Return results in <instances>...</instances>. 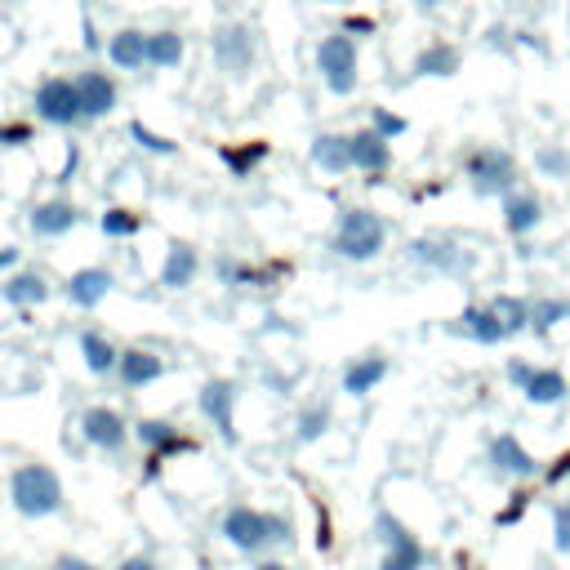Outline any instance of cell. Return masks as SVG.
<instances>
[{
    "instance_id": "cell-14",
    "label": "cell",
    "mask_w": 570,
    "mask_h": 570,
    "mask_svg": "<svg viewBox=\"0 0 570 570\" xmlns=\"http://www.w3.org/2000/svg\"><path fill=\"white\" fill-rule=\"evenodd\" d=\"M450 330H454V334H463V338H472V343H481V347H494V343L512 338V334H508V325L499 321V312H494L490 303H472V307H463V312H459V321H454Z\"/></svg>"
},
{
    "instance_id": "cell-20",
    "label": "cell",
    "mask_w": 570,
    "mask_h": 570,
    "mask_svg": "<svg viewBox=\"0 0 570 570\" xmlns=\"http://www.w3.org/2000/svg\"><path fill=\"white\" fill-rule=\"evenodd\" d=\"M312 165L325 174H347L352 169V134H316L312 138Z\"/></svg>"
},
{
    "instance_id": "cell-34",
    "label": "cell",
    "mask_w": 570,
    "mask_h": 570,
    "mask_svg": "<svg viewBox=\"0 0 570 570\" xmlns=\"http://www.w3.org/2000/svg\"><path fill=\"white\" fill-rule=\"evenodd\" d=\"M325 428H330V405H325V401H312V405L298 410V441H303V445H307V441H321Z\"/></svg>"
},
{
    "instance_id": "cell-8",
    "label": "cell",
    "mask_w": 570,
    "mask_h": 570,
    "mask_svg": "<svg viewBox=\"0 0 570 570\" xmlns=\"http://www.w3.org/2000/svg\"><path fill=\"white\" fill-rule=\"evenodd\" d=\"M36 116H40L45 125H80V120H85V107H80L76 80L49 76V80L36 89Z\"/></svg>"
},
{
    "instance_id": "cell-28",
    "label": "cell",
    "mask_w": 570,
    "mask_h": 570,
    "mask_svg": "<svg viewBox=\"0 0 570 570\" xmlns=\"http://www.w3.org/2000/svg\"><path fill=\"white\" fill-rule=\"evenodd\" d=\"M566 321H570V298L566 294H539V298H530V330L534 334H552Z\"/></svg>"
},
{
    "instance_id": "cell-5",
    "label": "cell",
    "mask_w": 570,
    "mask_h": 570,
    "mask_svg": "<svg viewBox=\"0 0 570 570\" xmlns=\"http://www.w3.org/2000/svg\"><path fill=\"white\" fill-rule=\"evenodd\" d=\"M356 67H361V58H356V40L347 31H334V36H325L316 45V71H321V80H325L330 94L347 98L356 89V76H361Z\"/></svg>"
},
{
    "instance_id": "cell-35",
    "label": "cell",
    "mask_w": 570,
    "mask_h": 570,
    "mask_svg": "<svg viewBox=\"0 0 570 570\" xmlns=\"http://www.w3.org/2000/svg\"><path fill=\"white\" fill-rule=\"evenodd\" d=\"M129 138H134L142 151H156V156H174V151H178V142H174V138H160V134H151L142 120H129Z\"/></svg>"
},
{
    "instance_id": "cell-19",
    "label": "cell",
    "mask_w": 570,
    "mask_h": 570,
    "mask_svg": "<svg viewBox=\"0 0 570 570\" xmlns=\"http://www.w3.org/2000/svg\"><path fill=\"white\" fill-rule=\"evenodd\" d=\"M521 396L530 405H561V401H570V383H566V374L557 365H534V374L521 387Z\"/></svg>"
},
{
    "instance_id": "cell-47",
    "label": "cell",
    "mask_w": 570,
    "mask_h": 570,
    "mask_svg": "<svg viewBox=\"0 0 570 570\" xmlns=\"http://www.w3.org/2000/svg\"><path fill=\"white\" fill-rule=\"evenodd\" d=\"M13 258H18V249H13V245H4V249H0V267H9Z\"/></svg>"
},
{
    "instance_id": "cell-6",
    "label": "cell",
    "mask_w": 570,
    "mask_h": 570,
    "mask_svg": "<svg viewBox=\"0 0 570 570\" xmlns=\"http://www.w3.org/2000/svg\"><path fill=\"white\" fill-rule=\"evenodd\" d=\"M405 254L428 267V272H441V276H468L476 267V254L468 245H459L454 236H414L405 245Z\"/></svg>"
},
{
    "instance_id": "cell-49",
    "label": "cell",
    "mask_w": 570,
    "mask_h": 570,
    "mask_svg": "<svg viewBox=\"0 0 570 570\" xmlns=\"http://www.w3.org/2000/svg\"><path fill=\"white\" fill-rule=\"evenodd\" d=\"M414 4H419V9H436L441 0H414Z\"/></svg>"
},
{
    "instance_id": "cell-44",
    "label": "cell",
    "mask_w": 570,
    "mask_h": 570,
    "mask_svg": "<svg viewBox=\"0 0 570 570\" xmlns=\"http://www.w3.org/2000/svg\"><path fill=\"white\" fill-rule=\"evenodd\" d=\"M53 570H98V566H89L85 557H58V561H53Z\"/></svg>"
},
{
    "instance_id": "cell-25",
    "label": "cell",
    "mask_w": 570,
    "mask_h": 570,
    "mask_svg": "<svg viewBox=\"0 0 570 570\" xmlns=\"http://www.w3.org/2000/svg\"><path fill=\"white\" fill-rule=\"evenodd\" d=\"M107 58H111L120 71H142V67H147V36L134 31V27L116 31V36L107 40Z\"/></svg>"
},
{
    "instance_id": "cell-16",
    "label": "cell",
    "mask_w": 570,
    "mask_h": 570,
    "mask_svg": "<svg viewBox=\"0 0 570 570\" xmlns=\"http://www.w3.org/2000/svg\"><path fill=\"white\" fill-rule=\"evenodd\" d=\"M392 165V142L379 129H356L352 134V169L361 174H387Z\"/></svg>"
},
{
    "instance_id": "cell-7",
    "label": "cell",
    "mask_w": 570,
    "mask_h": 570,
    "mask_svg": "<svg viewBox=\"0 0 570 570\" xmlns=\"http://www.w3.org/2000/svg\"><path fill=\"white\" fill-rule=\"evenodd\" d=\"M374 539L383 543L379 570H423V561H428L423 543H419L392 512H379V517H374Z\"/></svg>"
},
{
    "instance_id": "cell-31",
    "label": "cell",
    "mask_w": 570,
    "mask_h": 570,
    "mask_svg": "<svg viewBox=\"0 0 570 570\" xmlns=\"http://www.w3.org/2000/svg\"><path fill=\"white\" fill-rule=\"evenodd\" d=\"M490 307L499 312V321L508 325V334H525L530 330V298H517V294H494Z\"/></svg>"
},
{
    "instance_id": "cell-30",
    "label": "cell",
    "mask_w": 570,
    "mask_h": 570,
    "mask_svg": "<svg viewBox=\"0 0 570 570\" xmlns=\"http://www.w3.org/2000/svg\"><path fill=\"white\" fill-rule=\"evenodd\" d=\"M183 62V36L178 31H151L147 36V67H178Z\"/></svg>"
},
{
    "instance_id": "cell-9",
    "label": "cell",
    "mask_w": 570,
    "mask_h": 570,
    "mask_svg": "<svg viewBox=\"0 0 570 570\" xmlns=\"http://www.w3.org/2000/svg\"><path fill=\"white\" fill-rule=\"evenodd\" d=\"M134 436H138V445L147 450V476H156V472H160L165 454L196 450V441H191V436H183V432H178L174 423H165V419H138V423H134Z\"/></svg>"
},
{
    "instance_id": "cell-3",
    "label": "cell",
    "mask_w": 570,
    "mask_h": 570,
    "mask_svg": "<svg viewBox=\"0 0 570 570\" xmlns=\"http://www.w3.org/2000/svg\"><path fill=\"white\" fill-rule=\"evenodd\" d=\"M9 499L22 517H53L62 508V481L45 463H22L9 476Z\"/></svg>"
},
{
    "instance_id": "cell-41",
    "label": "cell",
    "mask_w": 570,
    "mask_h": 570,
    "mask_svg": "<svg viewBox=\"0 0 570 570\" xmlns=\"http://www.w3.org/2000/svg\"><path fill=\"white\" fill-rule=\"evenodd\" d=\"M76 169H80V147L71 142V147H67V160H62V169H58V178H53V183H71V178H76Z\"/></svg>"
},
{
    "instance_id": "cell-10",
    "label": "cell",
    "mask_w": 570,
    "mask_h": 570,
    "mask_svg": "<svg viewBox=\"0 0 570 570\" xmlns=\"http://www.w3.org/2000/svg\"><path fill=\"white\" fill-rule=\"evenodd\" d=\"M200 414L218 428V436L227 445H236V383L232 379H209L200 383V396H196Z\"/></svg>"
},
{
    "instance_id": "cell-12",
    "label": "cell",
    "mask_w": 570,
    "mask_h": 570,
    "mask_svg": "<svg viewBox=\"0 0 570 570\" xmlns=\"http://www.w3.org/2000/svg\"><path fill=\"white\" fill-rule=\"evenodd\" d=\"M80 432H85V441L94 450H107V454H120L125 441H129V428H125V419L111 405H89L80 414Z\"/></svg>"
},
{
    "instance_id": "cell-36",
    "label": "cell",
    "mask_w": 570,
    "mask_h": 570,
    "mask_svg": "<svg viewBox=\"0 0 570 570\" xmlns=\"http://www.w3.org/2000/svg\"><path fill=\"white\" fill-rule=\"evenodd\" d=\"M98 227H102V236H134V232L142 227V218H138L134 209H107V214L98 218Z\"/></svg>"
},
{
    "instance_id": "cell-1",
    "label": "cell",
    "mask_w": 570,
    "mask_h": 570,
    "mask_svg": "<svg viewBox=\"0 0 570 570\" xmlns=\"http://www.w3.org/2000/svg\"><path fill=\"white\" fill-rule=\"evenodd\" d=\"M383 245H387V223H383L374 209L352 205V209L338 214V227H334V240H330V249H334L338 258H347V263H370V258L383 254Z\"/></svg>"
},
{
    "instance_id": "cell-48",
    "label": "cell",
    "mask_w": 570,
    "mask_h": 570,
    "mask_svg": "<svg viewBox=\"0 0 570 570\" xmlns=\"http://www.w3.org/2000/svg\"><path fill=\"white\" fill-rule=\"evenodd\" d=\"M254 570H289V566H285V561H258Z\"/></svg>"
},
{
    "instance_id": "cell-40",
    "label": "cell",
    "mask_w": 570,
    "mask_h": 570,
    "mask_svg": "<svg viewBox=\"0 0 570 570\" xmlns=\"http://www.w3.org/2000/svg\"><path fill=\"white\" fill-rule=\"evenodd\" d=\"M525 503H530V494H525V490H517V494H512V503H508V508H503V512H499L494 521H499V525H512V521H521Z\"/></svg>"
},
{
    "instance_id": "cell-13",
    "label": "cell",
    "mask_w": 570,
    "mask_h": 570,
    "mask_svg": "<svg viewBox=\"0 0 570 570\" xmlns=\"http://www.w3.org/2000/svg\"><path fill=\"white\" fill-rule=\"evenodd\" d=\"M214 58H218L223 71L240 76V71L254 62V31H249L245 22H227V27H218V31H214Z\"/></svg>"
},
{
    "instance_id": "cell-50",
    "label": "cell",
    "mask_w": 570,
    "mask_h": 570,
    "mask_svg": "<svg viewBox=\"0 0 570 570\" xmlns=\"http://www.w3.org/2000/svg\"><path fill=\"white\" fill-rule=\"evenodd\" d=\"M566 31H570V9H566Z\"/></svg>"
},
{
    "instance_id": "cell-17",
    "label": "cell",
    "mask_w": 570,
    "mask_h": 570,
    "mask_svg": "<svg viewBox=\"0 0 570 570\" xmlns=\"http://www.w3.org/2000/svg\"><path fill=\"white\" fill-rule=\"evenodd\" d=\"M76 89H80V107H85V120H98L116 107V80L107 71H80L76 76Z\"/></svg>"
},
{
    "instance_id": "cell-24",
    "label": "cell",
    "mask_w": 570,
    "mask_h": 570,
    "mask_svg": "<svg viewBox=\"0 0 570 570\" xmlns=\"http://www.w3.org/2000/svg\"><path fill=\"white\" fill-rule=\"evenodd\" d=\"M196 267H200L196 249H191L187 240H174L169 254H165V267H160V285H165V289H187V285L196 281Z\"/></svg>"
},
{
    "instance_id": "cell-15",
    "label": "cell",
    "mask_w": 570,
    "mask_h": 570,
    "mask_svg": "<svg viewBox=\"0 0 570 570\" xmlns=\"http://www.w3.org/2000/svg\"><path fill=\"white\" fill-rule=\"evenodd\" d=\"M543 223V200H539V191H530V187H512L508 196H503V227H508V236H530L534 227Z\"/></svg>"
},
{
    "instance_id": "cell-23",
    "label": "cell",
    "mask_w": 570,
    "mask_h": 570,
    "mask_svg": "<svg viewBox=\"0 0 570 570\" xmlns=\"http://www.w3.org/2000/svg\"><path fill=\"white\" fill-rule=\"evenodd\" d=\"M383 379H387V356L365 352V356H356V361L343 370V392H347V396H365V392H374Z\"/></svg>"
},
{
    "instance_id": "cell-4",
    "label": "cell",
    "mask_w": 570,
    "mask_h": 570,
    "mask_svg": "<svg viewBox=\"0 0 570 570\" xmlns=\"http://www.w3.org/2000/svg\"><path fill=\"white\" fill-rule=\"evenodd\" d=\"M223 539L240 552H263L267 543H289V521L276 512H258V508H227L223 517Z\"/></svg>"
},
{
    "instance_id": "cell-42",
    "label": "cell",
    "mask_w": 570,
    "mask_h": 570,
    "mask_svg": "<svg viewBox=\"0 0 570 570\" xmlns=\"http://www.w3.org/2000/svg\"><path fill=\"white\" fill-rule=\"evenodd\" d=\"M566 476H570V454H561L552 468H543V481H548V485H561Z\"/></svg>"
},
{
    "instance_id": "cell-22",
    "label": "cell",
    "mask_w": 570,
    "mask_h": 570,
    "mask_svg": "<svg viewBox=\"0 0 570 570\" xmlns=\"http://www.w3.org/2000/svg\"><path fill=\"white\" fill-rule=\"evenodd\" d=\"M160 370H165V361L151 347H129V352H120V365H116L125 387H147L160 379Z\"/></svg>"
},
{
    "instance_id": "cell-18",
    "label": "cell",
    "mask_w": 570,
    "mask_h": 570,
    "mask_svg": "<svg viewBox=\"0 0 570 570\" xmlns=\"http://www.w3.org/2000/svg\"><path fill=\"white\" fill-rule=\"evenodd\" d=\"M111 285H116V276L107 267H80V272L67 276V298L76 307H98L111 294Z\"/></svg>"
},
{
    "instance_id": "cell-2",
    "label": "cell",
    "mask_w": 570,
    "mask_h": 570,
    "mask_svg": "<svg viewBox=\"0 0 570 570\" xmlns=\"http://www.w3.org/2000/svg\"><path fill=\"white\" fill-rule=\"evenodd\" d=\"M463 178H468V187H472L476 196H499V200H503L512 187H521V183H517V178H521V165H517V156H512L508 147L485 142V147H472V151H468Z\"/></svg>"
},
{
    "instance_id": "cell-37",
    "label": "cell",
    "mask_w": 570,
    "mask_h": 570,
    "mask_svg": "<svg viewBox=\"0 0 570 570\" xmlns=\"http://www.w3.org/2000/svg\"><path fill=\"white\" fill-rule=\"evenodd\" d=\"M552 548L561 557H570V499L552 503Z\"/></svg>"
},
{
    "instance_id": "cell-11",
    "label": "cell",
    "mask_w": 570,
    "mask_h": 570,
    "mask_svg": "<svg viewBox=\"0 0 570 570\" xmlns=\"http://www.w3.org/2000/svg\"><path fill=\"white\" fill-rule=\"evenodd\" d=\"M485 463H490L499 476H512V481H530V476L543 472L539 459H534L512 432H494V436H490V445H485Z\"/></svg>"
},
{
    "instance_id": "cell-21",
    "label": "cell",
    "mask_w": 570,
    "mask_h": 570,
    "mask_svg": "<svg viewBox=\"0 0 570 570\" xmlns=\"http://www.w3.org/2000/svg\"><path fill=\"white\" fill-rule=\"evenodd\" d=\"M27 223H31L36 236H62V232H71L80 223V209L71 200H40Z\"/></svg>"
},
{
    "instance_id": "cell-51",
    "label": "cell",
    "mask_w": 570,
    "mask_h": 570,
    "mask_svg": "<svg viewBox=\"0 0 570 570\" xmlns=\"http://www.w3.org/2000/svg\"><path fill=\"white\" fill-rule=\"evenodd\" d=\"M321 4H334V0H321Z\"/></svg>"
},
{
    "instance_id": "cell-46",
    "label": "cell",
    "mask_w": 570,
    "mask_h": 570,
    "mask_svg": "<svg viewBox=\"0 0 570 570\" xmlns=\"http://www.w3.org/2000/svg\"><path fill=\"white\" fill-rule=\"evenodd\" d=\"M343 31H347V36H352V31H374V22H370V18H347Z\"/></svg>"
},
{
    "instance_id": "cell-26",
    "label": "cell",
    "mask_w": 570,
    "mask_h": 570,
    "mask_svg": "<svg viewBox=\"0 0 570 570\" xmlns=\"http://www.w3.org/2000/svg\"><path fill=\"white\" fill-rule=\"evenodd\" d=\"M459 67H463V53H459V45H445V40L414 53V76H454Z\"/></svg>"
},
{
    "instance_id": "cell-43",
    "label": "cell",
    "mask_w": 570,
    "mask_h": 570,
    "mask_svg": "<svg viewBox=\"0 0 570 570\" xmlns=\"http://www.w3.org/2000/svg\"><path fill=\"white\" fill-rule=\"evenodd\" d=\"M31 129L27 125H0V147H13V142H27Z\"/></svg>"
},
{
    "instance_id": "cell-29",
    "label": "cell",
    "mask_w": 570,
    "mask_h": 570,
    "mask_svg": "<svg viewBox=\"0 0 570 570\" xmlns=\"http://www.w3.org/2000/svg\"><path fill=\"white\" fill-rule=\"evenodd\" d=\"M80 356H85V365H89L94 374H116V365H120L116 343L102 338L98 330H85V334H80Z\"/></svg>"
},
{
    "instance_id": "cell-38",
    "label": "cell",
    "mask_w": 570,
    "mask_h": 570,
    "mask_svg": "<svg viewBox=\"0 0 570 570\" xmlns=\"http://www.w3.org/2000/svg\"><path fill=\"white\" fill-rule=\"evenodd\" d=\"M370 129H379V134L392 142V138L405 134V116H396V111H387V107H374V111H370Z\"/></svg>"
},
{
    "instance_id": "cell-32",
    "label": "cell",
    "mask_w": 570,
    "mask_h": 570,
    "mask_svg": "<svg viewBox=\"0 0 570 570\" xmlns=\"http://www.w3.org/2000/svg\"><path fill=\"white\" fill-rule=\"evenodd\" d=\"M534 169H539V178H570V147L566 142H539Z\"/></svg>"
},
{
    "instance_id": "cell-27",
    "label": "cell",
    "mask_w": 570,
    "mask_h": 570,
    "mask_svg": "<svg viewBox=\"0 0 570 570\" xmlns=\"http://www.w3.org/2000/svg\"><path fill=\"white\" fill-rule=\"evenodd\" d=\"M0 294H4V303H13V307H36V303L49 298V281H45L40 272H18V276H9V281L0 285Z\"/></svg>"
},
{
    "instance_id": "cell-39",
    "label": "cell",
    "mask_w": 570,
    "mask_h": 570,
    "mask_svg": "<svg viewBox=\"0 0 570 570\" xmlns=\"http://www.w3.org/2000/svg\"><path fill=\"white\" fill-rule=\"evenodd\" d=\"M503 374H508V383H512V387L521 392V387L530 383V374H534V365H530V361H521V356H512V361L503 365Z\"/></svg>"
},
{
    "instance_id": "cell-45",
    "label": "cell",
    "mask_w": 570,
    "mask_h": 570,
    "mask_svg": "<svg viewBox=\"0 0 570 570\" xmlns=\"http://www.w3.org/2000/svg\"><path fill=\"white\" fill-rule=\"evenodd\" d=\"M120 570H160L151 557H129V561H120Z\"/></svg>"
},
{
    "instance_id": "cell-33",
    "label": "cell",
    "mask_w": 570,
    "mask_h": 570,
    "mask_svg": "<svg viewBox=\"0 0 570 570\" xmlns=\"http://www.w3.org/2000/svg\"><path fill=\"white\" fill-rule=\"evenodd\" d=\"M218 156H223V165L232 169V178H249V169L267 156V142H245V147H218Z\"/></svg>"
}]
</instances>
